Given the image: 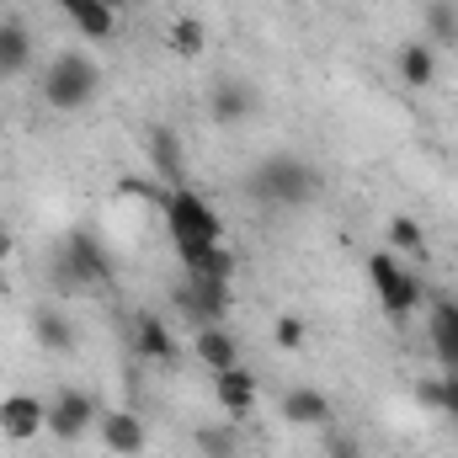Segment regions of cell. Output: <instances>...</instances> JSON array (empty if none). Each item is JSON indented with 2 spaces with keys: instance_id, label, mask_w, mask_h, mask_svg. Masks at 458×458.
<instances>
[{
  "instance_id": "9",
  "label": "cell",
  "mask_w": 458,
  "mask_h": 458,
  "mask_svg": "<svg viewBox=\"0 0 458 458\" xmlns=\"http://www.w3.org/2000/svg\"><path fill=\"white\" fill-rule=\"evenodd\" d=\"M144 149H149V165H155V176H160L165 187H187V149H182L176 128L155 123V128L144 133Z\"/></svg>"
},
{
  "instance_id": "25",
  "label": "cell",
  "mask_w": 458,
  "mask_h": 458,
  "mask_svg": "<svg viewBox=\"0 0 458 458\" xmlns=\"http://www.w3.org/2000/svg\"><path fill=\"white\" fill-rule=\"evenodd\" d=\"M389 245H394L400 256H421V250H427V234H421V225H416L411 214H394V219H389Z\"/></svg>"
},
{
  "instance_id": "10",
  "label": "cell",
  "mask_w": 458,
  "mask_h": 458,
  "mask_svg": "<svg viewBox=\"0 0 458 458\" xmlns=\"http://www.w3.org/2000/svg\"><path fill=\"white\" fill-rule=\"evenodd\" d=\"M48 421V405L38 394H5L0 400V437L5 443H32Z\"/></svg>"
},
{
  "instance_id": "31",
  "label": "cell",
  "mask_w": 458,
  "mask_h": 458,
  "mask_svg": "<svg viewBox=\"0 0 458 458\" xmlns=\"http://www.w3.org/2000/svg\"><path fill=\"white\" fill-rule=\"evenodd\" d=\"M107 5H113V11H117V5H123V0H107Z\"/></svg>"
},
{
  "instance_id": "22",
  "label": "cell",
  "mask_w": 458,
  "mask_h": 458,
  "mask_svg": "<svg viewBox=\"0 0 458 458\" xmlns=\"http://www.w3.org/2000/svg\"><path fill=\"white\" fill-rule=\"evenodd\" d=\"M416 400H421L427 411L458 416V378L454 373H443V378H421V384H416Z\"/></svg>"
},
{
  "instance_id": "17",
  "label": "cell",
  "mask_w": 458,
  "mask_h": 458,
  "mask_svg": "<svg viewBox=\"0 0 458 458\" xmlns=\"http://www.w3.org/2000/svg\"><path fill=\"white\" fill-rule=\"evenodd\" d=\"M394 70H400L405 86L427 91V86L437 81V48H432V43H405V48L394 54Z\"/></svg>"
},
{
  "instance_id": "23",
  "label": "cell",
  "mask_w": 458,
  "mask_h": 458,
  "mask_svg": "<svg viewBox=\"0 0 458 458\" xmlns=\"http://www.w3.org/2000/svg\"><path fill=\"white\" fill-rule=\"evenodd\" d=\"M171 48H176L182 59H198V54L208 48V27H203L198 16H176V21H171Z\"/></svg>"
},
{
  "instance_id": "2",
  "label": "cell",
  "mask_w": 458,
  "mask_h": 458,
  "mask_svg": "<svg viewBox=\"0 0 458 458\" xmlns=\"http://www.w3.org/2000/svg\"><path fill=\"white\" fill-rule=\"evenodd\" d=\"M165 229H171V245L176 250H187V245H219L225 240V219L192 187H171L165 192Z\"/></svg>"
},
{
  "instance_id": "28",
  "label": "cell",
  "mask_w": 458,
  "mask_h": 458,
  "mask_svg": "<svg viewBox=\"0 0 458 458\" xmlns=\"http://www.w3.org/2000/svg\"><path fill=\"white\" fill-rule=\"evenodd\" d=\"M277 346H288V352L304 346V320H299V315H283V320H277Z\"/></svg>"
},
{
  "instance_id": "11",
  "label": "cell",
  "mask_w": 458,
  "mask_h": 458,
  "mask_svg": "<svg viewBox=\"0 0 458 458\" xmlns=\"http://www.w3.org/2000/svg\"><path fill=\"white\" fill-rule=\"evenodd\" d=\"M427 331H432V352H437L443 373H454L458 378V299H432V320H427Z\"/></svg>"
},
{
  "instance_id": "26",
  "label": "cell",
  "mask_w": 458,
  "mask_h": 458,
  "mask_svg": "<svg viewBox=\"0 0 458 458\" xmlns=\"http://www.w3.org/2000/svg\"><path fill=\"white\" fill-rule=\"evenodd\" d=\"M427 32L443 38V43H458V11L448 5V0H437V5L427 11Z\"/></svg>"
},
{
  "instance_id": "29",
  "label": "cell",
  "mask_w": 458,
  "mask_h": 458,
  "mask_svg": "<svg viewBox=\"0 0 458 458\" xmlns=\"http://www.w3.org/2000/svg\"><path fill=\"white\" fill-rule=\"evenodd\" d=\"M11 256H16V234H11V229L0 225V267H5Z\"/></svg>"
},
{
  "instance_id": "8",
  "label": "cell",
  "mask_w": 458,
  "mask_h": 458,
  "mask_svg": "<svg viewBox=\"0 0 458 458\" xmlns=\"http://www.w3.org/2000/svg\"><path fill=\"white\" fill-rule=\"evenodd\" d=\"M97 432H102V448L117 454V458H139L144 448H149V427H144V416H139V411H123V405H113V411L97 416Z\"/></svg>"
},
{
  "instance_id": "3",
  "label": "cell",
  "mask_w": 458,
  "mask_h": 458,
  "mask_svg": "<svg viewBox=\"0 0 458 458\" xmlns=\"http://www.w3.org/2000/svg\"><path fill=\"white\" fill-rule=\"evenodd\" d=\"M97 86H102V70H97V59H86V54H59L48 70H43V102L54 107V113H81L91 97H97Z\"/></svg>"
},
{
  "instance_id": "6",
  "label": "cell",
  "mask_w": 458,
  "mask_h": 458,
  "mask_svg": "<svg viewBox=\"0 0 458 458\" xmlns=\"http://www.w3.org/2000/svg\"><path fill=\"white\" fill-rule=\"evenodd\" d=\"M171 304H176V315H187L192 331H203V326H229V304H234V293H229V283L182 277V283L171 288Z\"/></svg>"
},
{
  "instance_id": "14",
  "label": "cell",
  "mask_w": 458,
  "mask_h": 458,
  "mask_svg": "<svg viewBox=\"0 0 458 458\" xmlns=\"http://www.w3.org/2000/svg\"><path fill=\"white\" fill-rule=\"evenodd\" d=\"M283 421H288V427L326 432V427H331V400H326L320 389H288V394H283Z\"/></svg>"
},
{
  "instance_id": "7",
  "label": "cell",
  "mask_w": 458,
  "mask_h": 458,
  "mask_svg": "<svg viewBox=\"0 0 458 458\" xmlns=\"http://www.w3.org/2000/svg\"><path fill=\"white\" fill-rule=\"evenodd\" d=\"M97 416H102L97 394H86V389H59V394L48 400V421H43V432L59 437V443H75V437H86V432L97 427Z\"/></svg>"
},
{
  "instance_id": "27",
  "label": "cell",
  "mask_w": 458,
  "mask_h": 458,
  "mask_svg": "<svg viewBox=\"0 0 458 458\" xmlns=\"http://www.w3.org/2000/svg\"><path fill=\"white\" fill-rule=\"evenodd\" d=\"M320 448H326V458H362L357 437H346V432H331V427H326V443H320Z\"/></svg>"
},
{
  "instance_id": "15",
  "label": "cell",
  "mask_w": 458,
  "mask_h": 458,
  "mask_svg": "<svg viewBox=\"0 0 458 458\" xmlns=\"http://www.w3.org/2000/svg\"><path fill=\"white\" fill-rule=\"evenodd\" d=\"M214 400L225 405V416H250L256 411V373H245V368L214 373Z\"/></svg>"
},
{
  "instance_id": "18",
  "label": "cell",
  "mask_w": 458,
  "mask_h": 458,
  "mask_svg": "<svg viewBox=\"0 0 458 458\" xmlns=\"http://www.w3.org/2000/svg\"><path fill=\"white\" fill-rule=\"evenodd\" d=\"M32 64V32L11 16V21H0V75H21Z\"/></svg>"
},
{
  "instance_id": "24",
  "label": "cell",
  "mask_w": 458,
  "mask_h": 458,
  "mask_svg": "<svg viewBox=\"0 0 458 458\" xmlns=\"http://www.w3.org/2000/svg\"><path fill=\"white\" fill-rule=\"evenodd\" d=\"M198 454L203 458H234L240 454V437H234V427H198Z\"/></svg>"
},
{
  "instance_id": "16",
  "label": "cell",
  "mask_w": 458,
  "mask_h": 458,
  "mask_svg": "<svg viewBox=\"0 0 458 458\" xmlns=\"http://www.w3.org/2000/svg\"><path fill=\"white\" fill-rule=\"evenodd\" d=\"M133 352L149 357V362H176V336L165 331L160 315H139L133 320Z\"/></svg>"
},
{
  "instance_id": "21",
  "label": "cell",
  "mask_w": 458,
  "mask_h": 458,
  "mask_svg": "<svg viewBox=\"0 0 458 458\" xmlns=\"http://www.w3.org/2000/svg\"><path fill=\"white\" fill-rule=\"evenodd\" d=\"M70 21H75V27H81V38H91V43H107V38L117 32V11L107 5V0H91V5H81Z\"/></svg>"
},
{
  "instance_id": "5",
  "label": "cell",
  "mask_w": 458,
  "mask_h": 458,
  "mask_svg": "<svg viewBox=\"0 0 458 458\" xmlns=\"http://www.w3.org/2000/svg\"><path fill=\"white\" fill-rule=\"evenodd\" d=\"M368 283H373V293H378V304H384L389 320L416 315V304H421V283H416V272L400 267V256L373 250V256H368Z\"/></svg>"
},
{
  "instance_id": "20",
  "label": "cell",
  "mask_w": 458,
  "mask_h": 458,
  "mask_svg": "<svg viewBox=\"0 0 458 458\" xmlns=\"http://www.w3.org/2000/svg\"><path fill=\"white\" fill-rule=\"evenodd\" d=\"M256 113V97H250V86H240V81H225V86H214V117L219 123H240V117Z\"/></svg>"
},
{
  "instance_id": "4",
  "label": "cell",
  "mask_w": 458,
  "mask_h": 458,
  "mask_svg": "<svg viewBox=\"0 0 458 458\" xmlns=\"http://www.w3.org/2000/svg\"><path fill=\"white\" fill-rule=\"evenodd\" d=\"M54 272L70 288H97V283L113 277V256H107V245L91 229H70L64 245H59V256H54Z\"/></svg>"
},
{
  "instance_id": "19",
  "label": "cell",
  "mask_w": 458,
  "mask_h": 458,
  "mask_svg": "<svg viewBox=\"0 0 458 458\" xmlns=\"http://www.w3.org/2000/svg\"><path fill=\"white\" fill-rule=\"evenodd\" d=\"M32 336H38L43 352H75V326L59 310H38L32 315Z\"/></svg>"
},
{
  "instance_id": "13",
  "label": "cell",
  "mask_w": 458,
  "mask_h": 458,
  "mask_svg": "<svg viewBox=\"0 0 458 458\" xmlns=\"http://www.w3.org/2000/svg\"><path fill=\"white\" fill-rule=\"evenodd\" d=\"M176 256H182V272L187 277H203V283H229L234 277V250H229L225 240L219 245H187Z\"/></svg>"
},
{
  "instance_id": "30",
  "label": "cell",
  "mask_w": 458,
  "mask_h": 458,
  "mask_svg": "<svg viewBox=\"0 0 458 458\" xmlns=\"http://www.w3.org/2000/svg\"><path fill=\"white\" fill-rule=\"evenodd\" d=\"M54 5H59V11H70V16H75V11H81V5H91V0H54Z\"/></svg>"
},
{
  "instance_id": "1",
  "label": "cell",
  "mask_w": 458,
  "mask_h": 458,
  "mask_svg": "<svg viewBox=\"0 0 458 458\" xmlns=\"http://www.w3.org/2000/svg\"><path fill=\"white\" fill-rule=\"evenodd\" d=\"M315 192H320V171L304 165L299 155H267L245 176V198L272 203V208H304Z\"/></svg>"
},
{
  "instance_id": "12",
  "label": "cell",
  "mask_w": 458,
  "mask_h": 458,
  "mask_svg": "<svg viewBox=\"0 0 458 458\" xmlns=\"http://www.w3.org/2000/svg\"><path fill=\"white\" fill-rule=\"evenodd\" d=\"M192 357H198L208 373H229V368H240V342H234L229 326H203V331L192 336Z\"/></svg>"
}]
</instances>
